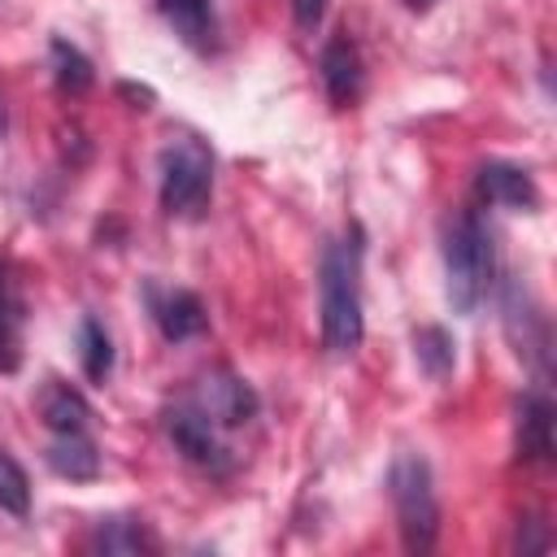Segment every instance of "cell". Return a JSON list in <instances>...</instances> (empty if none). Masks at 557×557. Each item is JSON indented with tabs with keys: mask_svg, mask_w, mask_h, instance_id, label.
Returning <instances> with one entry per match:
<instances>
[{
	"mask_svg": "<svg viewBox=\"0 0 557 557\" xmlns=\"http://www.w3.org/2000/svg\"><path fill=\"white\" fill-rule=\"evenodd\" d=\"M318 300H322V344L335 357L361 348L366 318H361V239H326L318 261Z\"/></svg>",
	"mask_w": 557,
	"mask_h": 557,
	"instance_id": "cell-1",
	"label": "cell"
},
{
	"mask_svg": "<svg viewBox=\"0 0 557 557\" xmlns=\"http://www.w3.org/2000/svg\"><path fill=\"white\" fill-rule=\"evenodd\" d=\"M496 248L479 209H461L444 222V292L457 313H474L492 287Z\"/></svg>",
	"mask_w": 557,
	"mask_h": 557,
	"instance_id": "cell-2",
	"label": "cell"
},
{
	"mask_svg": "<svg viewBox=\"0 0 557 557\" xmlns=\"http://www.w3.org/2000/svg\"><path fill=\"white\" fill-rule=\"evenodd\" d=\"M387 492L396 509V527L409 553H431L440 540V500L431 483V466L422 453H400L387 470Z\"/></svg>",
	"mask_w": 557,
	"mask_h": 557,
	"instance_id": "cell-3",
	"label": "cell"
},
{
	"mask_svg": "<svg viewBox=\"0 0 557 557\" xmlns=\"http://www.w3.org/2000/svg\"><path fill=\"white\" fill-rule=\"evenodd\" d=\"M161 209L170 218H196L213 191V152L196 135H178L161 148Z\"/></svg>",
	"mask_w": 557,
	"mask_h": 557,
	"instance_id": "cell-4",
	"label": "cell"
},
{
	"mask_svg": "<svg viewBox=\"0 0 557 557\" xmlns=\"http://www.w3.org/2000/svg\"><path fill=\"white\" fill-rule=\"evenodd\" d=\"M161 426H165L170 444H174L191 466H200V470H209V474H231L235 453L226 448L222 426H213V422H209L191 400L170 405V409L161 413Z\"/></svg>",
	"mask_w": 557,
	"mask_h": 557,
	"instance_id": "cell-5",
	"label": "cell"
},
{
	"mask_svg": "<svg viewBox=\"0 0 557 557\" xmlns=\"http://www.w3.org/2000/svg\"><path fill=\"white\" fill-rule=\"evenodd\" d=\"M213 426H222V431H235V426H248L252 418H257V409H261V400H257V392H252V383L248 379H239L235 370H226V366H213V370H205L196 383H191V396H187Z\"/></svg>",
	"mask_w": 557,
	"mask_h": 557,
	"instance_id": "cell-6",
	"label": "cell"
},
{
	"mask_svg": "<svg viewBox=\"0 0 557 557\" xmlns=\"http://www.w3.org/2000/svg\"><path fill=\"white\" fill-rule=\"evenodd\" d=\"M144 300H148V313L157 322V331L170 339V344H183V339H196L205 335L209 326V313H205V300L187 287H157L148 283L144 287Z\"/></svg>",
	"mask_w": 557,
	"mask_h": 557,
	"instance_id": "cell-7",
	"label": "cell"
},
{
	"mask_svg": "<svg viewBox=\"0 0 557 557\" xmlns=\"http://www.w3.org/2000/svg\"><path fill=\"white\" fill-rule=\"evenodd\" d=\"M505 335L518 357H527L540 374H548V318L522 292V283L505 287Z\"/></svg>",
	"mask_w": 557,
	"mask_h": 557,
	"instance_id": "cell-8",
	"label": "cell"
},
{
	"mask_svg": "<svg viewBox=\"0 0 557 557\" xmlns=\"http://www.w3.org/2000/svg\"><path fill=\"white\" fill-rule=\"evenodd\" d=\"M513 448L518 461L544 466L553 461V400L544 392H522L513 405Z\"/></svg>",
	"mask_w": 557,
	"mask_h": 557,
	"instance_id": "cell-9",
	"label": "cell"
},
{
	"mask_svg": "<svg viewBox=\"0 0 557 557\" xmlns=\"http://www.w3.org/2000/svg\"><path fill=\"white\" fill-rule=\"evenodd\" d=\"M318 70H322V87L331 96V104H352L361 96V83H366V65H361V52L348 35H335L322 57H318Z\"/></svg>",
	"mask_w": 557,
	"mask_h": 557,
	"instance_id": "cell-10",
	"label": "cell"
},
{
	"mask_svg": "<svg viewBox=\"0 0 557 557\" xmlns=\"http://www.w3.org/2000/svg\"><path fill=\"white\" fill-rule=\"evenodd\" d=\"M474 191H479V200L500 205V209H535V205H540V191H535L531 174H527L522 165H509V161H487V165H479Z\"/></svg>",
	"mask_w": 557,
	"mask_h": 557,
	"instance_id": "cell-11",
	"label": "cell"
},
{
	"mask_svg": "<svg viewBox=\"0 0 557 557\" xmlns=\"http://www.w3.org/2000/svg\"><path fill=\"white\" fill-rule=\"evenodd\" d=\"M44 461L52 474L70 479V483H91L100 474V448L87 431H65L44 448Z\"/></svg>",
	"mask_w": 557,
	"mask_h": 557,
	"instance_id": "cell-12",
	"label": "cell"
},
{
	"mask_svg": "<svg viewBox=\"0 0 557 557\" xmlns=\"http://www.w3.org/2000/svg\"><path fill=\"white\" fill-rule=\"evenodd\" d=\"M39 418L52 435H65V431H87L91 422V405L83 392H74L70 383L61 379H48L44 392H39Z\"/></svg>",
	"mask_w": 557,
	"mask_h": 557,
	"instance_id": "cell-13",
	"label": "cell"
},
{
	"mask_svg": "<svg viewBox=\"0 0 557 557\" xmlns=\"http://www.w3.org/2000/svg\"><path fill=\"white\" fill-rule=\"evenodd\" d=\"M22 326H26V305L9 265L0 261V374H13L22 366Z\"/></svg>",
	"mask_w": 557,
	"mask_h": 557,
	"instance_id": "cell-14",
	"label": "cell"
},
{
	"mask_svg": "<svg viewBox=\"0 0 557 557\" xmlns=\"http://www.w3.org/2000/svg\"><path fill=\"white\" fill-rule=\"evenodd\" d=\"M157 9L187 48L196 52L213 48V0H157Z\"/></svg>",
	"mask_w": 557,
	"mask_h": 557,
	"instance_id": "cell-15",
	"label": "cell"
},
{
	"mask_svg": "<svg viewBox=\"0 0 557 557\" xmlns=\"http://www.w3.org/2000/svg\"><path fill=\"white\" fill-rule=\"evenodd\" d=\"M91 553H152L157 540L148 535V527L139 518H100L87 535Z\"/></svg>",
	"mask_w": 557,
	"mask_h": 557,
	"instance_id": "cell-16",
	"label": "cell"
},
{
	"mask_svg": "<svg viewBox=\"0 0 557 557\" xmlns=\"http://www.w3.org/2000/svg\"><path fill=\"white\" fill-rule=\"evenodd\" d=\"M78 361H83V374L91 383H109V374H113V339L91 313L78 322Z\"/></svg>",
	"mask_w": 557,
	"mask_h": 557,
	"instance_id": "cell-17",
	"label": "cell"
},
{
	"mask_svg": "<svg viewBox=\"0 0 557 557\" xmlns=\"http://www.w3.org/2000/svg\"><path fill=\"white\" fill-rule=\"evenodd\" d=\"M48 52H52V78H57V91H65V96H83L87 87H91V61L70 44V39H52L48 44Z\"/></svg>",
	"mask_w": 557,
	"mask_h": 557,
	"instance_id": "cell-18",
	"label": "cell"
},
{
	"mask_svg": "<svg viewBox=\"0 0 557 557\" xmlns=\"http://www.w3.org/2000/svg\"><path fill=\"white\" fill-rule=\"evenodd\" d=\"M413 357L431 379H448L457 366V344L444 326H418L413 331Z\"/></svg>",
	"mask_w": 557,
	"mask_h": 557,
	"instance_id": "cell-19",
	"label": "cell"
},
{
	"mask_svg": "<svg viewBox=\"0 0 557 557\" xmlns=\"http://www.w3.org/2000/svg\"><path fill=\"white\" fill-rule=\"evenodd\" d=\"M0 509L13 513V518L30 513V479H26V470L17 466V457L9 448H0Z\"/></svg>",
	"mask_w": 557,
	"mask_h": 557,
	"instance_id": "cell-20",
	"label": "cell"
},
{
	"mask_svg": "<svg viewBox=\"0 0 557 557\" xmlns=\"http://www.w3.org/2000/svg\"><path fill=\"white\" fill-rule=\"evenodd\" d=\"M322 13H326V0H292V17L300 30H313L322 22Z\"/></svg>",
	"mask_w": 557,
	"mask_h": 557,
	"instance_id": "cell-21",
	"label": "cell"
},
{
	"mask_svg": "<svg viewBox=\"0 0 557 557\" xmlns=\"http://www.w3.org/2000/svg\"><path fill=\"white\" fill-rule=\"evenodd\" d=\"M522 527H527V535L518 531V548H522V553H540V548H548V527H544L540 518H527Z\"/></svg>",
	"mask_w": 557,
	"mask_h": 557,
	"instance_id": "cell-22",
	"label": "cell"
},
{
	"mask_svg": "<svg viewBox=\"0 0 557 557\" xmlns=\"http://www.w3.org/2000/svg\"><path fill=\"white\" fill-rule=\"evenodd\" d=\"M117 91H122V96H131V100H144V109L152 104V91H148V87H135V83H122Z\"/></svg>",
	"mask_w": 557,
	"mask_h": 557,
	"instance_id": "cell-23",
	"label": "cell"
},
{
	"mask_svg": "<svg viewBox=\"0 0 557 557\" xmlns=\"http://www.w3.org/2000/svg\"><path fill=\"white\" fill-rule=\"evenodd\" d=\"M405 4H409L413 13H426V9H431V4H440V0H405Z\"/></svg>",
	"mask_w": 557,
	"mask_h": 557,
	"instance_id": "cell-24",
	"label": "cell"
},
{
	"mask_svg": "<svg viewBox=\"0 0 557 557\" xmlns=\"http://www.w3.org/2000/svg\"><path fill=\"white\" fill-rule=\"evenodd\" d=\"M4 126H9V104H4V91H0V135H4Z\"/></svg>",
	"mask_w": 557,
	"mask_h": 557,
	"instance_id": "cell-25",
	"label": "cell"
}]
</instances>
